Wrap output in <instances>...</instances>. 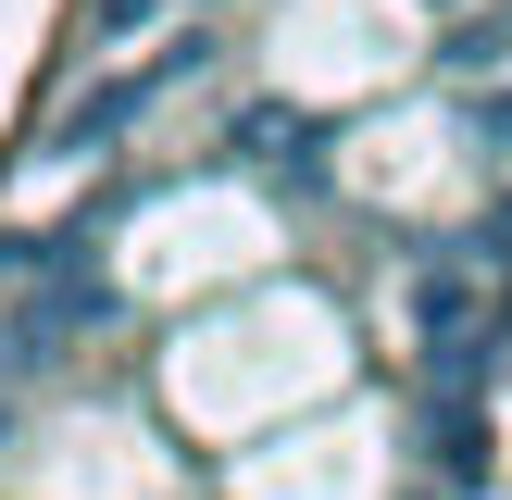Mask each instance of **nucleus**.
Wrapping results in <instances>:
<instances>
[{
    "instance_id": "obj_1",
    "label": "nucleus",
    "mask_w": 512,
    "mask_h": 500,
    "mask_svg": "<svg viewBox=\"0 0 512 500\" xmlns=\"http://www.w3.org/2000/svg\"><path fill=\"white\" fill-rule=\"evenodd\" d=\"M425 450H438V475H463V488H475V475H488V413H475L463 388L425 400Z\"/></svg>"
},
{
    "instance_id": "obj_2",
    "label": "nucleus",
    "mask_w": 512,
    "mask_h": 500,
    "mask_svg": "<svg viewBox=\"0 0 512 500\" xmlns=\"http://www.w3.org/2000/svg\"><path fill=\"white\" fill-rule=\"evenodd\" d=\"M463 138H475V163H512V88L463 100Z\"/></svg>"
},
{
    "instance_id": "obj_3",
    "label": "nucleus",
    "mask_w": 512,
    "mask_h": 500,
    "mask_svg": "<svg viewBox=\"0 0 512 500\" xmlns=\"http://www.w3.org/2000/svg\"><path fill=\"white\" fill-rule=\"evenodd\" d=\"M488 25H500V38H512V0H488Z\"/></svg>"
}]
</instances>
